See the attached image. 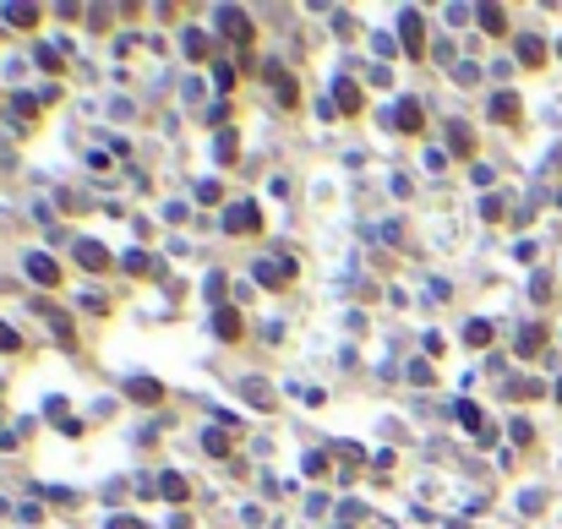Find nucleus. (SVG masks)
<instances>
[{
    "instance_id": "obj_7",
    "label": "nucleus",
    "mask_w": 562,
    "mask_h": 529,
    "mask_svg": "<svg viewBox=\"0 0 562 529\" xmlns=\"http://www.w3.org/2000/svg\"><path fill=\"white\" fill-rule=\"evenodd\" d=\"M213 327H219V339H240V317H235V311H219Z\"/></svg>"
},
{
    "instance_id": "obj_13",
    "label": "nucleus",
    "mask_w": 562,
    "mask_h": 529,
    "mask_svg": "<svg viewBox=\"0 0 562 529\" xmlns=\"http://www.w3.org/2000/svg\"><path fill=\"white\" fill-rule=\"evenodd\" d=\"M464 339H470V344H491V327H486V322H470V327H464Z\"/></svg>"
},
{
    "instance_id": "obj_15",
    "label": "nucleus",
    "mask_w": 562,
    "mask_h": 529,
    "mask_svg": "<svg viewBox=\"0 0 562 529\" xmlns=\"http://www.w3.org/2000/svg\"><path fill=\"white\" fill-rule=\"evenodd\" d=\"M208 453H229V437H224V431H208Z\"/></svg>"
},
{
    "instance_id": "obj_16",
    "label": "nucleus",
    "mask_w": 562,
    "mask_h": 529,
    "mask_svg": "<svg viewBox=\"0 0 562 529\" xmlns=\"http://www.w3.org/2000/svg\"><path fill=\"white\" fill-rule=\"evenodd\" d=\"M0 349H17V333H11L6 322H0Z\"/></svg>"
},
{
    "instance_id": "obj_3",
    "label": "nucleus",
    "mask_w": 562,
    "mask_h": 529,
    "mask_svg": "<svg viewBox=\"0 0 562 529\" xmlns=\"http://www.w3.org/2000/svg\"><path fill=\"white\" fill-rule=\"evenodd\" d=\"M219 22H224V33H235V39H251V22H246V11H219Z\"/></svg>"
},
{
    "instance_id": "obj_12",
    "label": "nucleus",
    "mask_w": 562,
    "mask_h": 529,
    "mask_svg": "<svg viewBox=\"0 0 562 529\" xmlns=\"http://www.w3.org/2000/svg\"><path fill=\"white\" fill-rule=\"evenodd\" d=\"M6 17L17 22V28H33V22H39V11H33V6H11V11H6Z\"/></svg>"
},
{
    "instance_id": "obj_10",
    "label": "nucleus",
    "mask_w": 562,
    "mask_h": 529,
    "mask_svg": "<svg viewBox=\"0 0 562 529\" xmlns=\"http://www.w3.org/2000/svg\"><path fill=\"white\" fill-rule=\"evenodd\" d=\"M338 104H344V109H360V87H355V82H338Z\"/></svg>"
},
{
    "instance_id": "obj_11",
    "label": "nucleus",
    "mask_w": 562,
    "mask_h": 529,
    "mask_svg": "<svg viewBox=\"0 0 562 529\" xmlns=\"http://www.w3.org/2000/svg\"><path fill=\"white\" fill-rule=\"evenodd\" d=\"M519 55H524L530 66H541V61H546V44H541V39H524V44H519Z\"/></svg>"
},
{
    "instance_id": "obj_2",
    "label": "nucleus",
    "mask_w": 562,
    "mask_h": 529,
    "mask_svg": "<svg viewBox=\"0 0 562 529\" xmlns=\"http://www.w3.org/2000/svg\"><path fill=\"white\" fill-rule=\"evenodd\" d=\"M28 273H33L39 284H61V267L49 262V257H28Z\"/></svg>"
},
{
    "instance_id": "obj_5",
    "label": "nucleus",
    "mask_w": 562,
    "mask_h": 529,
    "mask_svg": "<svg viewBox=\"0 0 562 529\" xmlns=\"http://www.w3.org/2000/svg\"><path fill=\"white\" fill-rule=\"evenodd\" d=\"M480 28H486V33H508V17H502V6H480Z\"/></svg>"
},
{
    "instance_id": "obj_4",
    "label": "nucleus",
    "mask_w": 562,
    "mask_h": 529,
    "mask_svg": "<svg viewBox=\"0 0 562 529\" xmlns=\"http://www.w3.org/2000/svg\"><path fill=\"white\" fill-rule=\"evenodd\" d=\"M393 121L404 126V131H420V104H415V99H404V104L393 109Z\"/></svg>"
},
{
    "instance_id": "obj_1",
    "label": "nucleus",
    "mask_w": 562,
    "mask_h": 529,
    "mask_svg": "<svg viewBox=\"0 0 562 529\" xmlns=\"http://www.w3.org/2000/svg\"><path fill=\"white\" fill-rule=\"evenodd\" d=\"M229 229H235V235H251V229L262 224V213H257V202H235L229 207V219H224Z\"/></svg>"
},
{
    "instance_id": "obj_14",
    "label": "nucleus",
    "mask_w": 562,
    "mask_h": 529,
    "mask_svg": "<svg viewBox=\"0 0 562 529\" xmlns=\"http://www.w3.org/2000/svg\"><path fill=\"white\" fill-rule=\"evenodd\" d=\"M164 497H169V502H181V497H186V480H181V475H164Z\"/></svg>"
},
{
    "instance_id": "obj_9",
    "label": "nucleus",
    "mask_w": 562,
    "mask_h": 529,
    "mask_svg": "<svg viewBox=\"0 0 562 529\" xmlns=\"http://www.w3.org/2000/svg\"><path fill=\"white\" fill-rule=\"evenodd\" d=\"M404 44L420 55V17H415V11H404Z\"/></svg>"
},
{
    "instance_id": "obj_6",
    "label": "nucleus",
    "mask_w": 562,
    "mask_h": 529,
    "mask_svg": "<svg viewBox=\"0 0 562 529\" xmlns=\"http://www.w3.org/2000/svg\"><path fill=\"white\" fill-rule=\"evenodd\" d=\"M491 115H497V121H519V99H513V93H497V99H491Z\"/></svg>"
},
{
    "instance_id": "obj_8",
    "label": "nucleus",
    "mask_w": 562,
    "mask_h": 529,
    "mask_svg": "<svg viewBox=\"0 0 562 529\" xmlns=\"http://www.w3.org/2000/svg\"><path fill=\"white\" fill-rule=\"evenodd\" d=\"M77 257H83V267H104V262H109V257H104V245H93V241L77 245Z\"/></svg>"
}]
</instances>
